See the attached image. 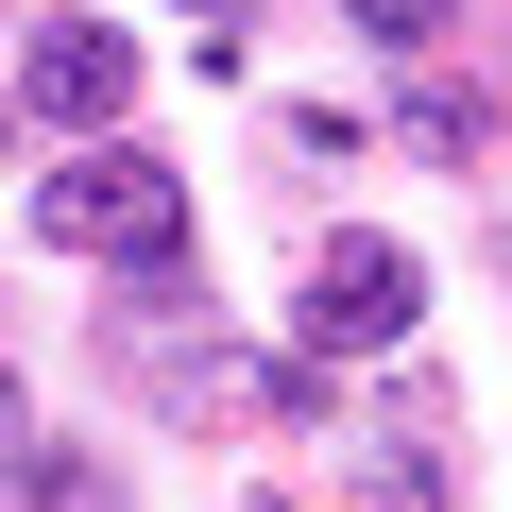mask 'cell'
<instances>
[{"label": "cell", "instance_id": "obj_1", "mask_svg": "<svg viewBox=\"0 0 512 512\" xmlns=\"http://www.w3.org/2000/svg\"><path fill=\"white\" fill-rule=\"evenodd\" d=\"M35 239L103 256V274H188V171L137 137H86L69 171H35Z\"/></svg>", "mask_w": 512, "mask_h": 512}, {"label": "cell", "instance_id": "obj_2", "mask_svg": "<svg viewBox=\"0 0 512 512\" xmlns=\"http://www.w3.org/2000/svg\"><path fill=\"white\" fill-rule=\"evenodd\" d=\"M427 325V256L410 239H325L308 256V359H393Z\"/></svg>", "mask_w": 512, "mask_h": 512}, {"label": "cell", "instance_id": "obj_3", "mask_svg": "<svg viewBox=\"0 0 512 512\" xmlns=\"http://www.w3.org/2000/svg\"><path fill=\"white\" fill-rule=\"evenodd\" d=\"M18 103H35V120H69V137H120V120H137V35H103V18H35Z\"/></svg>", "mask_w": 512, "mask_h": 512}, {"label": "cell", "instance_id": "obj_4", "mask_svg": "<svg viewBox=\"0 0 512 512\" xmlns=\"http://www.w3.org/2000/svg\"><path fill=\"white\" fill-rule=\"evenodd\" d=\"M393 120H410V154H444V171H461V154H495V120H478V103H461V86H410V103H393Z\"/></svg>", "mask_w": 512, "mask_h": 512}, {"label": "cell", "instance_id": "obj_5", "mask_svg": "<svg viewBox=\"0 0 512 512\" xmlns=\"http://www.w3.org/2000/svg\"><path fill=\"white\" fill-rule=\"evenodd\" d=\"M18 495H35V512H120V478H103V461H52V444L18 461Z\"/></svg>", "mask_w": 512, "mask_h": 512}, {"label": "cell", "instance_id": "obj_6", "mask_svg": "<svg viewBox=\"0 0 512 512\" xmlns=\"http://www.w3.org/2000/svg\"><path fill=\"white\" fill-rule=\"evenodd\" d=\"M342 18H359V35H393V52H410V35H444V18H461V0H342Z\"/></svg>", "mask_w": 512, "mask_h": 512}, {"label": "cell", "instance_id": "obj_7", "mask_svg": "<svg viewBox=\"0 0 512 512\" xmlns=\"http://www.w3.org/2000/svg\"><path fill=\"white\" fill-rule=\"evenodd\" d=\"M18 461H35V393L0 376V478H18Z\"/></svg>", "mask_w": 512, "mask_h": 512}, {"label": "cell", "instance_id": "obj_8", "mask_svg": "<svg viewBox=\"0 0 512 512\" xmlns=\"http://www.w3.org/2000/svg\"><path fill=\"white\" fill-rule=\"evenodd\" d=\"M188 18H222V35H239V0H188Z\"/></svg>", "mask_w": 512, "mask_h": 512}]
</instances>
